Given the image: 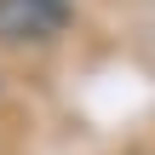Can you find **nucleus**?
Segmentation results:
<instances>
[{
    "label": "nucleus",
    "mask_w": 155,
    "mask_h": 155,
    "mask_svg": "<svg viewBox=\"0 0 155 155\" xmlns=\"http://www.w3.org/2000/svg\"><path fill=\"white\" fill-rule=\"evenodd\" d=\"M69 23V0H0V40H52Z\"/></svg>",
    "instance_id": "obj_1"
}]
</instances>
